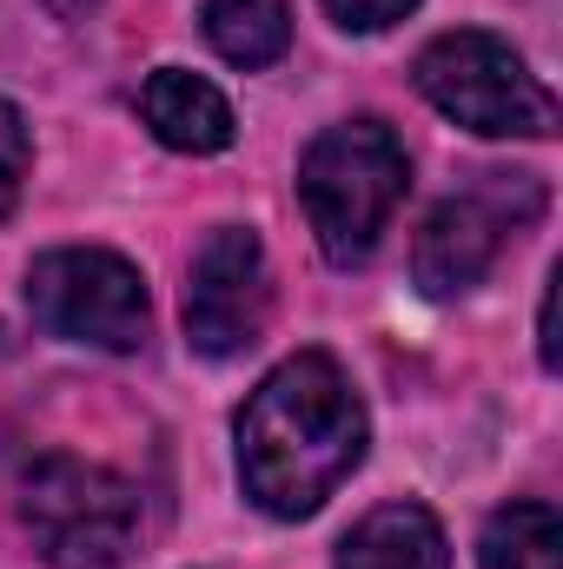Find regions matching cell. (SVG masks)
I'll return each instance as SVG.
<instances>
[{
	"label": "cell",
	"instance_id": "1",
	"mask_svg": "<svg viewBox=\"0 0 563 569\" xmlns=\"http://www.w3.org/2000/svg\"><path fill=\"white\" fill-rule=\"evenodd\" d=\"M365 405L338 358L298 351L239 411V483L266 517H312L365 457Z\"/></svg>",
	"mask_w": 563,
	"mask_h": 569
},
{
	"label": "cell",
	"instance_id": "2",
	"mask_svg": "<svg viewBox=\"0 0 563 569\" xmlns=\"http://www.w3.org/2000/svg\"><path fill=\"white\" fill-rule=\"evenodd\" d=\"M405 186H412V159L398 133L378 120L325 127L298 159V206L332 266H365L378 252Z\"/></svg>",
	"mask_w": 563,
	"mask_h": 569
},
{
	"label": "cell",
	"instance_id": "3",
	"mask_svg": "<svg viewBox=\"0 0 563 569\" xmlns=\"http://www.w3.org/2000/svg\"><path fill=\"white\" fill-rule=\"evenodd\" d=\"M20 523L53 569H120L140 543V490L87 457H33L20 470Z\"/></svg>",
	"mask_w": 563,
	"mask_h": 569
},
{
	"label": "cell",
	"instance_id": "4",
	"mask_svg": "<svg viewBox=\"0 0 563 569\" xmlns=\"http://www.w3.org/2000/svg\"><path fill=\"white\" fill-rule=\"evenodd\" d=\"M418 93L457 120L464 133H484V140H551L557 133V100L551 87L524 67V53L497 33H477V27H457V33H437L418 53Z\"/></svg>",
	"mask_w": 563,
	"mask_h": 569
},
{
	"label": "cell",
	"instance_id": "5",
	"mask_svg": "<svg viewBox=\"0 0 563 569\" xmlns=\"http://www.w3.org/2000/svg\"><path fill=\"white\" fill-rule=\"evenodd\" d=\"M27 311L40 331L93 351H140L152 331V298L134 259L107 246H60L27 266Z\"/></svg>",
	"mask_w": 563,
	"mask_h": 569
},
{
	"label": "cell",
	"instance_id": "6",
	"mask_svg": "<svg viewBox=\"0 0 563 569\" xmlns=\"http://www.w3.org/2000/svg\"><path fill=\"white\" fill-rule=\"evenodd\" d=\"M273 318V266L253 226H219L186 272V345L206 358H239Z\"/></svg>",
	"mask_w": 563,
	"mask_h": 569
},
{
	"label": "cell",
	"instance_id": "7",
	"mask_svg": "<svg viewBox=\"0 0 563 569\" xmlns=\"http://www.w3.org/2000/svg\"><path fill=\"white\" fill-rule=\"evenodd\" d=\"M504 226H511V212H504L491 192H457V199H444V206L424 219L418 246H412L418 284L431 298L471 291V284L491 272V259H497V246H504Z\"/></svg>",
	"mask_w": 563,
	"mask_h": 569
},
{
	"label": "cell",
	"instance_id": "8",
	"mask_svg": "<svg viewBox=\"0 0 563 569\" xmlns=\"http://www.w3.org/2000/svg\"><path fill=\"white\" fill-rule=\"evenodd\" d=\"M140 120L152 127V140L172 146V152H192V159H206V152H226L233 146V107H226V93L213 87V80H199V73H186V67H159V73H146L140 87Z\"/></svg>",
	"mask_w": 563,
	"mask_h": 569
},
{
	"label": "cell",
	"instance_id": "9",
	"mask_svg": "<svg viewBox=\"0 0 563 569\" xmlns=\"http://www.w3.org/2000/svg\"><path fill=\"white\" fill-rule=\"evenodd\" d=\"M338 569H451V543L424 503H378L345 530Z\"/></svg>",
	"mask_w": 563,
	"mask_h": 569
},
{
	"label": "cell",
	"instance_id": "10",
	"mask_svg": "<svg viewBox=\"0 0 563 569\" xmlns=\"http://www.w3.org/2000/svg\"><path fill=\"white\" fill-rule=\"evenodd\" d=\"M199 27L219 60L259 73V67L285 60V47H292V0H206Z\"/></svg>",
	"mask_w": 563,
	"mask_h": 569
},
{
	"label": "cell",
	"instance_id": "11",
	"mask_svg": "<svg viewBox=\"0 0 563 569\" xmlns=\"http://www.w3.org/2000/svg\"><path fill=\"white\" fill-rule=\"evenodd\" d=\"M477 557H484V569H563V517L537 497L504 503V510H491Z\"/></svg>",
	"mask_w": 563,
	"mask_h": 569
},
{
	"label": "cell",
	"instance_id": "12",
	"mask_svg": "<svg viewBox=\"0 0 563 569\" xmlns=\"http://www.w3.org/2000/svg\"><path fill=\"white\" fill-rule=\"evenodd\" d=\"M27 166H33V140H27V113L13 100H0V219L20 206V186H27Z\"/></svg>",
	"mask_w": 563,
	"mask_h": 569
},
{
	"label": "cell",
	"instance_id": "13",
	"mask_svg": "<svg viewBox=\"0 0 563 569\" xmlns=\"http://www.w3.org/2000/svg\"><path fill=\"white\" fill-rule=\"evenodd\" d=\"M418 0H325V13L338 20V27H352V33H378V27H392V20H405Z\"/></svg>",
	"mask_w": 563,
	"mask_h": 569
},
{
	"label": "cell",
	"instance_id": "14",
	"mask_svg": "<svg viewBox=\"0 0 563 569\" xmlns=\"http://www.w3.org/2000/svg\"><path fill=\"white\" fill-rule=\"evenodd\" d=\"M557 284H563V272H551L544 279V305H537V358H544V371L563 365L557 358Z\"/></svg>",
	"mask_w": 563,
	"mask_h": 569
},
{
	"label": "cell",
	"instance_id": "15",
	"mask_svg": "<svg viewBox=\"0 0 563 569\" xmlns=\"http://www.w3.org/2000/svg\"><path fill=\"white\" fill-rule=\"evenodd\" d=\"M47 7H53V13H60V20H80V13H87V7H93V0H47Z\"/></svg>",
	"mask_w": 563,
	"mask_h": 569
}]
</instances>
